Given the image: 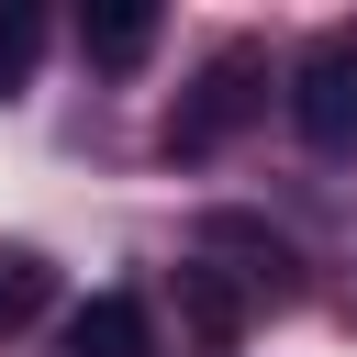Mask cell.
Instances as JSON below:
<instances>
[{
	"instance_id": "1",
	"label": "cell",
	"mask_w": 357,
	"mask_h": 357,
	"mask_svg": "<svg viewBox=\"0 0 357 357\" xmlns=\"http://www.w3.org/2000/svg\"><path fill=\"white\" fill-rule=\"evenodd\" d=\"M257 112H268V45H245V33H234V45H212V56H201V78L178 89V112H167V156H178V167H201V156H223Z\"/></svg>"
},
{
	"instance_id": "2",
	"label": "cell",
	"mask_w": 357,
	"mask_h": 357,
	"mask_svg": "<svg viewBox=\"0 0 357 357\" xmlns=\"http://www.w3.org/2000/svg\"><path fill=\"white\" fill-rule=\"evenodd\" d=\"M290 134L312 156H346L357 145V33L346 22L301 45V67H290Z\"/></svg>"
},
{
	"instance_id": "3",
	"label": "cell",
	"mask_w": 357,
	"mask_h": 357,
	"mask_svg": "<svg viewBox=\"0 0 357 357\" xmlns=\"http://www.w3.org/2000/svg\"><path fill=\"white\" fill-rule=\"evenodd\" d=\"M201 257H245V268H234V290H245V301H290V290H301L290 234H279V223H257V212H201Z\"/></svg>"
},
{
	"instance_id": "4",
	"label": "cell",
	"mask_w": 357,
	"mask_h": 357,
	"mask_svg": "<svg viewBox=\"0 0 357 357\" xmlns=\"http://www.w3.org/2000/svg\"><path fill=\"white\" fill-rule=\"evenodd\" d=\"M56 357H156V324L134 290H89L67 324H56Z\"/></svg>"
},
{
	"instance_id": "5",
	"label": "cell",
	"mask_w": 357,
	"mask_h": 357,
	"mask_svg": "<svg viewBox=\"0 0 357 357\" xmlns=\"http://www.w3.org/2000/svg\"><path fill=\"white\" fill-rule=\"evenodd\" d=\"M156 33H167L156 0H89V11H78V56H89L100 78H134V67L156 56Z\"/></svg>"
},
{
	"instance_id": "6",
	"label": "cell",
	"mask_w": 357,
	"mask_h": 357,
	"mask_svg": "<svg viewBox=\"0 0 357 357\" xmlns=\"http://www.w3.org/2000/svg\"><path fill=\"white\" fill-rule=\"evenodd\" d=\"M245 324H257V301H245L212 257H190V268H178V335L223 357V346H245Z\"/></svg>"
},
{
	"instance_id": "7",
	"label": "cell",
	"mask_w": 357,
	"mask_h": 357,
	"mask_svg": "<svg viewBox=\"0 0 357 357\" xmlns=\"http://www.w3.org/2000/svg\"><path fill=\"white\" fill-rule=\"evenodd\" d=\"M45 33H56V22H45L33 0H0V100H22V89H33V67H45Z\"/></svg>"
},
{
	"instance_id": "8",
	"label": "cell",
	"mask_w": 357,
	"mask_h": 357,
	"mask_svg": "<svg viewBox=\"0 0 357 357\" xmlns=\"http://www.w3.org/2000/svg\"><path fill=\"white\" fill-rule=\"evenodd\" d=\"M45 301H56V268H45L33 245H0V335H11V324H33Z\"/></svg>"
}]
</instances>
